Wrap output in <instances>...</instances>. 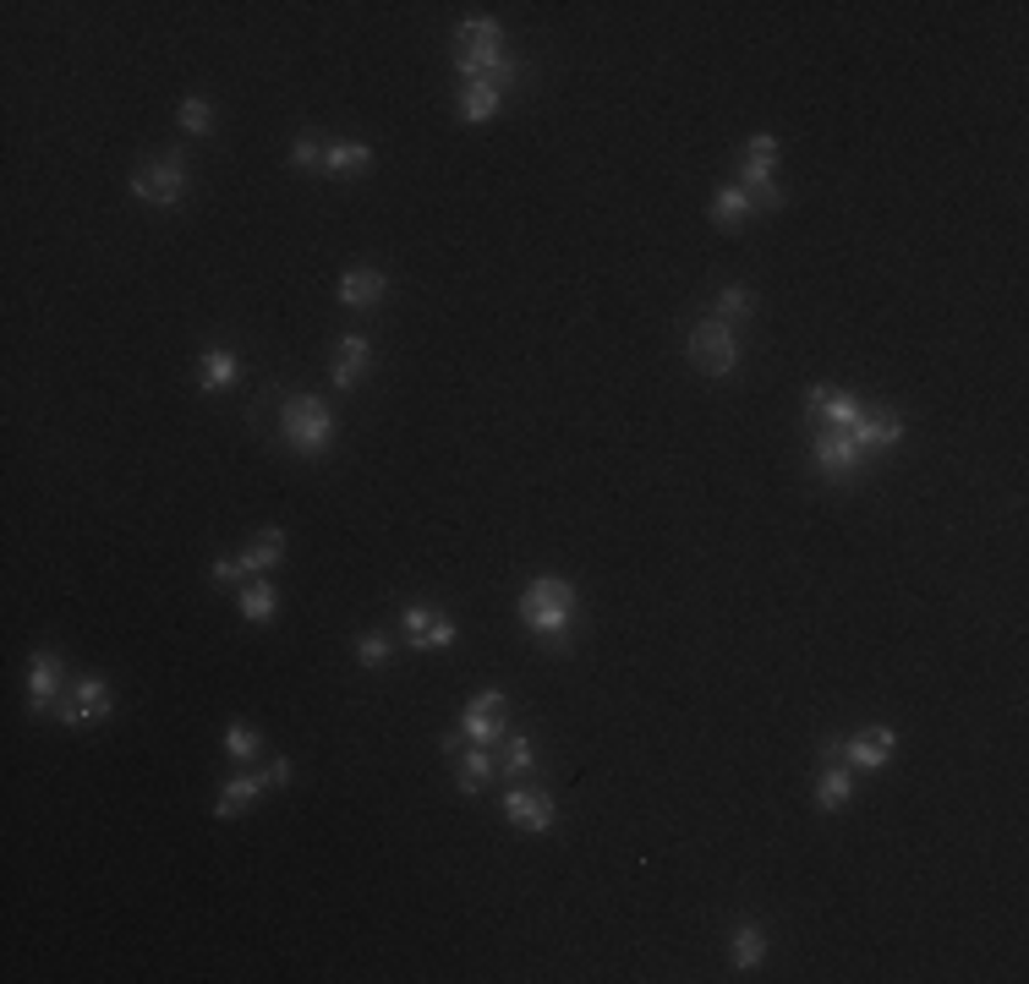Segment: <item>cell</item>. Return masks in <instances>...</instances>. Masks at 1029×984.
Here are the masks:
<instances>
[{
  "label": "cell",
  "instance_id": "cell-1",
  "mask_svg": "<svg viewBox=\"0 0 1029 984\" xmlns=\"http://www.w3.org/2000/svg\"><path fill=\"white\" fill-rule=\"evenodd\" d=\"M455 66L466 83H515V61L504 55V28L493 17H471L455 33Z\"/></svg>",
  "mask_w": 1029,
  "mask_h": 984
},
{
  "label": "cell",
  "instance_id": "cell-2",
  "mask_svg": "<svg viewBox=\"0 0 1029 984\" xmlns=\"http://www.w3.org/2000/svg\"><path fill=\"white\" fill-rule=\"evenodd\" d=\"M569 613H575V586L559 580V574H537L521 591V624L532 629V634H543V640H564Z\"/></svg>",
  "mask_w": 1029,
  "mask_h": 984
},
{
  "label": "cell",
  "instance_id": "cell-3",
  "mask_svg": "<svg viewBox=\"0 0 1029 984\" xmlns=\"http://www.w3.org/2000/svg\"><path fill=\"white\" fill-rule=\"evenodd\" d=\"M280 433L296 454H323L335 438V411L318 394H290L280 405Z\"/></svg>",
  "mask_w": 1029,
  "mask_h": 984
},
{
  "label": "cell",
  "instance_id": "cell-4",
  "mask_svg": "<svg viewBox=\"0 0 1029 984\" xmlns=\"http://www.w3.org/2000/svg\"><path fill=\"white\" fill-rule=\"evenodd\" d=\"M685 351H690V361H696L707 377H729V372L740 366V340H734V329H729L723 318H701V323L690 329Z\"/></svg>",
  "mask_w": 1029,
  "mask_h": 984
},
{
  "label": "cell",
  "instance_id": "cell-5",
  "mask_svg": "<svg viewBox=\"0 0 1029 984\" xmlns=\"http://www.w3.org/2000/svg\"><path fill=\"white\" fill-rule=\"evenodd\" d=\"M132 197H137V203H154V208L182 203V197H187V165H182L176 154H171V159L143 165V170L132 176Z\"/></svg>",
  "mask_w": 1029,
  "mask_h": 984
},
{
  "label": "cell",
  "instance_id": "cell-6",
  "mask_svg": "<svg viewBox=\"0 0 1029 984\" xmlns=\"http://www.w3.org/2000/svg\"><path fill=\"white\" fill-rule=\"evenodd\" d=\"M811 465H816L822 476H833V481H848V476H860L865 448L854 444L843 427H822V433H816V444H811Z\"/></svg>",
  "mask_w": 1029,
  "mask_h": 984
},
{
  "label": "cell",
  "instance_id": "cell-7",
  "mask_svg": "<svg viewBox=\"0 0 1029 984\" xmlns=\"http://www.w3.org/2000/svg\"><path fill=\"white\" fill-rule=\"evenodd\" d=\"M61 679H66V662L55 651H33V662H28V712L33 716L50 712L55 695H61Z\"/></svg>",
  "mask_w": 1029,
  "mask_h": 984
},
{
  "label": "cell",
  "instance_id": "cell-8",
  "mask_svg": "<svg viewBox=\"0 0 1029 984\" xmlns=\"http://www.w3.org/2000/svg\"><path fill=\"white\" fill-rule=\"evenodd\" d=\"M110 712H115V695H110V684H104V679H83L72 695H61V701H55V716H61V722H72V727H78V722H99V716H110Z\"/></svg>",
  "mask_w": 1029,
  "mask_h": 984
},
{
  "label": "cell",
  "instance_id": "cell-9",
  "mask_svg": "<svg viewBox=\"0 0 1029 984\" xmlns=\"http://www.w3.org/2000/svg\"><path fill=\"white\" fill-rule=\"evenodd\" d=\"M848 438L865 448V454H871V448H893L904 438V416H898V411H882V405H865V411L854 416Z\"/></svg>",
  "mask_w": 1029,
  "mask_h": 984
},
{
  "label": "cell",
  "instance_id": "cell-10",
  "mask_svg": "<svg viewBox=\"0 0 1029 984\" xmlns=\"http://www.w3.org/2000/svg\"><path fill=\"white\" fill-rule=\"evenodd\" d=\"M400 624H405V640H411L416 651H428V645H455V624H450V613H439V608L411 602V608L400 613Z\"/></svg>",
  "mask_w": 1029,
  "mask_h": 984
},
{
  "label": "cell",
  "instance_id": "cell-11",
  "mask_svg": "<svg viewBox=\"0 0 1029 984\" xmlns=\"http://www.w3.org/2000/svg\"><path fill=\"white\" fill-rule=\"evenodd\" d=\"M504 815L515 820V826H526V831H554V799L543 794V788H510L504 794Z\"/></svg>",
  "mask_w": 1029,
  "mask_h": 984
},
{
  "label": "cell",
  "instance_id": "cell-12",
  "mask_svg": "<svg viewBox=\"0 0 1029 984\" xmlns=\"http://www.w3.org/2000/svg\"><path fill=\"white\" fill-rule=\"evenodd\" d=\"M893 749H898V738H893L887 727L854 733V738H843V744H838L843 760H848V766H865V771H882V766L893 760Z\"/></svg>",
  "mask_w": 1029,
  "mask_h": 984
},
{
  "label": "cell",
  "instance_id": "cell-13",
  "mask_svg": "<svg viewBox=\"0 0 1029 984\" xmlns=\"http://www.w3.org/2000/svg\"><path fill=\"white\" fill-rule=\"evenodd\" d=\"M383 296H389V273L373 269V263H357L351 273H340V301L346 307L362 312V307H378Z\"/></svg>",
  "mask_w": 1029,
  "mask_h": 984
},
{
  "label": "cell",
  "instance_id": "cell-14",
  "mask_svg": "<svg viewBox=\"0 0 1029 984\" xmlns=\"http://www.w3.org/2000/svg\"><path fill=\"white\" fill-rule=\"evenodd\" d=\"M368 361H373V340L346 334V340L335 345V389H340V394H346V389H357V377L368 372Z\"/></svg>",
  "mask_w": 1029,
  "mask_h": 984
},
{
  "label": "cell",
  "instance_id": "cell-15",
  "mask_svg": "<svg viewBox=\"0 0 1029 984\" xmlns=\"http://www.w3.org/2000/svg\"><path fill=\"white\" fill-rule=\"evenodd\" d=\"M362 170H373V148H368V143H357V137L329 143V154H323V176H362Z\"/></svg>",
  "mask_w": 1029,
  "mask_h": 984
},
{
  "label": "cell",
  "instance_id": "cell-16",
  "mask_svg": "<svg viewBox=\"0 0 1029 984\" xmlns=\"http://www.w3.org/2000/svg\"><path fill=\"white\" fill-rule=\"evenodd\" d=\"M487 777H493V755H487L482 744H471V749L461 744V749H455V783H461V794H471V799H476Z\"/></svg>",
  "mask_w": 1029,
  "mask_h": 984
},
{
  "label": "cell",
  "instance_id": "cell-17",
  "mask_svg": "<svg viewBox=\"0 0 1029 984\" xmlns=\"http://www.w3.org/2000/svg\"><path fill=\"white\" fill-rule=\"evenodd\" d=\"M280 558H285V531L269 526V531H258V541L241 552V569H247V580H258V574H269Z\"/></svg>",
  "mask_w": 1029,
  "mask_h": 984
},
{
  "label": "cell",
  "instance_id": "cell-18",
  "mask_svg": "<svg viewBox=\"0 0 1029 984\" xmlns=\"http://www.w3.org/2000/svg\"><path fill=\"white\" fill-rule=\"evenodd\" d=\"M848 799H854V771H848V766H833V760H827V766L816 771V805H822L827 815H833V809H843Z\"/></svg>",
  "mask_w": 1029,
  "mask_h": 984
},
{
  "label": "cell",
  "instance_id": "cell-19",
  "mask_svg": "<svg viewBox=\"0 0 1029 984\" xmlns=\"http://www.w3.org/2000/svg\"><path fill=\"white\" fill-rule=\"evenodd\" d=\"M498 104H504V89H498V83H466L455 110H461V121H471V126H476V121L498 115Z\"/></svg>",
  "mask_w": 1029,
  "mask_h": 984
},
{
  "label": "cell",
  "instance_id": "cell-20",
  "mask_svg": "<svg viewBox=\"0 0 1029 984\" xmlns=\"http://www.w3.org/2000/svg\"><path fill=\"white\" fill-rule=\"evenodd\" d=\"M236 372H241V361H236V351H225V345L203 351V361H197V383L203 389H230Z\"/></svg>",
  "mask_w": 1029,
  "mask_h": 984
},
{
  "label": "cell",
  "instance_id": "cell-21",
  "mask_svg": "<svg viewBox=\"0 0 1029 984\" xmlns=\"http://www.w3.org/2000/svg\"><path fill=\"white\" fill-rule=\"evenodd\" d=\"M729 957H734V969L745 974V969H755L761 957H766V930L761 924H734V946H729Z\"/></svg>",
  "mask_w": 1029,
  "mask_h": 984
},
{
  "label": "cell",
  "instance_id": "cell-22",
  "mask_svg": "<svg viewBox=\"0 0 1029 984\" xmlns=\"http://www.w3.org/2000/svg\"><path fill=\"white\" fill-rule=\"evenodd\" d=\"M258 799H264V783H258V777H236V783H230V788L219 794V805H214V815H219V820H230V815L253 809Z\"/></svg>",
  "mask_w": 1029,
  "mask_h": 984
},
{
  "label": "cell",
  "instance_id": "cell-23",
  "mask_svg": "<svg viewBox=\"0 0 1029 984\" xmlns=\"http://www.w3.org/2000/svg\"><path fill=\"white\" fill-rule=\"evenodd\" d=\"M745 214H750V191H745V186H723V191L712 197V225H723V230H729V225H740Z\"/></svg>",
  "mask_w": 1029,
  "mask_h": 984
},
{
  "label": "cell",
  "instance_id": "cell-24",
  "mask_svg": "<svg viewBox=\"0 0 1029 984\" xmlns=\"http://www.w3.org/2000/svg\"><path fill=\"white\" fill-rule=\"evenodd\" d=\"M504 733H510L504 716H476V712L461 716V738H466V744H482V749H487V744H504Z\"/></svg>",
  "mask_w": 1029,
  "mask_h": 984
},
{
  "label": "cell",
  "instance_id": "cell-25",
  "mask_svg": "<svg viewBox=\"0 0 1029 984\" xmlns=\"http://www.w3.org/2000/svg\"><path fill=\"white\" fill-rule=\"evenodd\" d=\"M323 154H329V143H323L318 132H301V137L290 143V165H296V170H318V176H323Z\"/></svg>",
  "mask_w": 1029,
  "mask_h": 984
},
{
  "label": "cell",
  "instance_id": "cell-26",
  "mask_svg": "<svg viewBox=\"0 0 1029 984\" xmlns=\"http://www.w3.org/2000/svg\"><path fill=\"white\" fill-rule=\"evenodd\" d=\"M241 613H247L253 624H269V619H275V586H269V580H253V586L241 591Z\"/></svg>",
  "mask_w": 1029,
  "mask_h": 984
},
{
  "label": "cell",
  "instance_id": "cell-27",
  "mask_svg": "<svg viewBox=\"0 0 1029 984\" xmlns=\"http://www.w3.org/2000/svg\"><path fill=\"white\" fill-rule=\"evenodd\" d=\"M182 132H192V137H208L214 132V104L203 99V93H192V99H182Z\"/></svg>",
  "mask_w": 1029,
  "mask_h": 984
},
{
  "label": "cell",
  "instance_id": "cell-28",
  "mask_svg": "<svg viewBox=\"0 0 1029 984\" xmlns=\"http://www.w3.org/2000/svg\"><path fill=\"white\" fill-rule=\"evenodd\" d=\"M258 749H264V738H258V727H247V722H236V727L225 733V755H230V760H241V766H247V760H258Z\"/></svg>",
  "mask_w": 1029,
  "mask_h": 984
},
{
  "label": "cell",
  "instance_id": "cell-29",
  "mask_svg": "<svg viewBox=\"0 0 1029 984\" xmlns=\"http://www.w3.org/2000/svg\"><path fill=\"white\" fill-rule=\"evenodd\" d=\"M537 766V755H532V738H521V733H504V771L510 777H526Z\"/></svg>",
  "mask_w": 1029,
  "mask_h": 984
},
{
  "label": "cell",
  "instance_id": "cell-30",
  "mask_svg": "<svg viewBox=\"0 0 1029 984\" xmlns=\"http://www.w3.org/2000/svg\"><path fill=\"white\" fill-rule=\"evenodd\" d=\"M750 290H740V284H723L718 290V318H750Z\"/></svg>",
  "mask_w": 1029,
  "mask_h": 984
},
{
  "label": "cell",
  "instance_id": "cell-31",
  "mask_svg": "<svg viewBox=\"0 0 1029 984\" xmlns=\"http://www.w3.org/2000/svg\"><path fill=\"white\" fill-rule=\"evenodd\" d=\"M357 656H362V667H383L389 662V640L383 634H362L357 640Z\"/></svg>",
  "mask_w": 1029,
  "mask_h": 984
},
{
  "label": "cell",
  "instance_id": "cell-32",
  "mask_svg": "<svg viewBox=\"0 0 1029 984\" xmlns=\"http://www.w3.org/2000/svg\"><path fill=\"white\" fill-rule=\"evenodd\" d=\"M772 165H778V159H745V170H740V186H745V191H761V186H772Z\"/></svg>",
  "mask_w": 1029,
  "mask_h": 984
},
{
  "label": "cell",
  "instance_id": "cell-33",
  "mask_svg": "<svg viewBox=\"0 0 1029 984\" xmlns=\"http://www.w3.org/2000/svg\"><path fill=\"white\" fill-rule=\"evenodd\" d=\"M504 706H510V695H504V690H482V695H471L466 712H476V716H504Z\"/></svg>",
  "mask_w": 1029,
  "mask_h": 984
},
{
  "label": "cell",
  "instance_id": "cell-34",
  "mask_svg": "<svg viewBox=\"0 0 1029 984\" xmlns=\"http://www.w3.org/2000/svg\"><path fill=\"white\" fill-rule=\"evenodd\" d=\"M236 580H247V569H241V558H219V563H214V586H219V591H230Z\"/></svg>",
  "mask_w": 1029,
  "mask_h": 984
},
{
  "label": "cell",
  "instance_id": "cell-35",
  "mask_svg": "<svg viewBox=\"0 0 1029 984\" xmlns=\"http://www.w3.org/2000/svg\"><path fill=\"white\" fill-rule=\"evenodd\" d=\"M750 159H778V137L772 132H755L750 137Z\"/></svg>",
  "mask_w": 1029,
  "mask_h": 984
},
{
  "label": "cell",
  "instance_id": "cell-36",
  "mask_svg": "<svg viewBox=\"0 0 1029 984\" xmlns=\"http://www.w3.org/2000/svg\"><path fill=\"white\" fill-rule=\"evenodd\" d=\"M264 783H269V788H285V783H290V760H269Z\"/></svg>",
  "mask_w": 1029,
  "mask_h": 984
}]
</instances>
